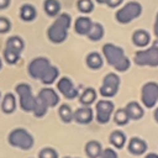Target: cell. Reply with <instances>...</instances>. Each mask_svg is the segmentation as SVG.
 <instances>
[{
    "label": "cell",
    "instance_id": "obj_38",
    "mask_svg": "<svg viewBox=\"0 0 158 158\" xmlns=\"http://www.w3.org/2000/svg\"><path fill=\"white\" fill-rule=\"evenodd\" d=\"M11 0H0V10H5L9 7Z\"/></svg>",
    "mask_w": 158,
    "mask_h": 158
},
{
    "label": "cell",
    "instance_id": "obj_17",
    "mask_svg": "<svg viewBox=\"0 0 158 158\" xmlns=\"http://www.w3.org/2000/svg\"><path fill=\"white\" fill-rule=\"evenodd\" d=\"M125 110L130 117V120H141L144 115V110H143V106L137 102V101H130L126 106H125Z\"/></svg>",
    "mask_w": 158,
    "mask_h": 158
},
{
    "label": "cell",
    "instance_id": "obj_22",
    "mask_svg": "<svg viewBox=\"0 0 158 158\" xmlns=\"http://www.w3.org/2000/svg\"><path fill=\"white\" fill-rule=\"evenodd\" d=\"M37 10L32 4H23L20 7V19L25 22H31L36 19Z\"/></svg>",
    "mask_w": 158,
    "mask_h": 158
},
{
    "label": "cell",
    "instance_id": "obj_32",
    "mask_svg": "<svg viewBox=\"0 0 158 158\" xmlns=\"http://www.w3.org/2000/svg\"><path fill=\"white\" fill-rule=\"evenodd\" d=\"M47 111H48V107H47L44 104H42V102L36 98V104H35V107H33V110H32L33 116L41 118V117H43V116L47 114Z\"/></svg>",
    "mask_w": 158,
    "mask_h": 158
},
{
    "label": "cell",
    "instance_id": "obj_19",
    "mask_svg": "<svg viewBox=\"0 0 158 158\" xmlns=\"http://www.w3.org/2000/svg\"><path fill=\"white\" fill-rule=\"evenodd\" d=\"M96 90L93 88H85L80 94H79V102L81 106H90L96 101Z\"/></svg>",
    "mask_w": 158,
    "mask_h": 158
},
{
    "label": "cell",
    "instance_id": "obj_26",
    "mask_svg": "<svg viewBox=\"0 0 158 158\" xmlns=\"http://www.w3.org/2000/svg\"><path fill=\"white\" fill-rule=\"evenodd\" d=\"M43 10L49 17H56L60 14V2L58 0H44Z\"/></svg>",
    "mask_w": 158,
    "mask_h": 158
},
{
    "label": "cell",
    "instance_id": "obj_4",
    "mask_svg": "<svg viewBox=\"0 0 158 158\" xmlns=\"http://www.w3.org/2000/svg\"><path fill=\"white\" fill-rule=\"evenodd\" d=\"M143 7L138 1H128L115 12V19L118 23L127 25L142 15Z\"/></svg>",
    "mask_w": 158,
    "mask_h": 158
},
{
    "label": "cell",
    "instance_id": "obj_33",
    "mask_svg": "<svg viewBox=\"0 0 158 158\" xmlns=\"http://www.w3.org/2000/svg\"><path fill=\"white\" fill-rule=\"evenodd\" d=\"M38 158H58V152L52 147H44L38 152Z\"/></svg>",
    "mask_w": 158,
    "mask_h": 158
},
{
    "label": "cell",
    "instance_id": "obj_24",
    "mask_svg": "<svg viewBox=\"0 0 158 158\" xmlns=\"http://www.w3.org/2000/svg\"><path fill=\"white\" fill-rule=\"evenodd\" d=\"M104 35H105V28H104V26H102L100 22H93L91 28H90V31L88 32L86 37H88L90 41H93V42H98V41L102 40Z\"/></svg>",
    "mask_w": 158,
    "mask_h": 158
},
{
    "label": "cell",
    "instance_id": "obj_27",
    "mask_svg": "<svg viewBox=\"0 0 158 158\" xmlns=\"http://www.w3.org/2000/svg\"><path fill=\"white\" fill-rule=\"evenodd\" d=\"M59 77V69L56 67V65H51L48 68V70L44 73V75L41 78V81L44 84V85H51L53 84Z\"/></svg>",
    "mask_w": 158,
    "mask_h": 158
},
{
    "label": "cell",
    "instance_id": "obj_1",
    "mask_svg": "<svg viewBox=\"0 0 158 158\" xmlns=\"http://www.w3.org/2000/svg\"><path fill=\"white\" fill-rule=\"evenodd\" d=\"M102 57L105 58L107 64L114 67V69L117 72H127L131 67V60L125 56L123 48L114 43L109 42L102 46Z\"/></svg>",
    "mask_w": 158,
    "mask_h": 158
},
{
    "label": "cell",
    "instance_id": "obj_34",
    "mask_svg": "<svg viewBox=\"0 0 158 158\" xmlns=\"http://www.w3.org/2000/svg\"><path fill=\"white\" fill-rule=\"evenodd\" d=\"M11 28V22L7 17L0 16V33H7Z\"/></svg>",
    "mask_w": 158,
    "mask_h": 158
},
{
    "label": "cell",
    "instance_id": "obj_16",
    "mask_svg": "<svg viewBox=\"0 0 158 158\" xmlns=\"http://www.w3.org/2000/svg\"><path fill=\"white\" fill-rule=\"evenodd\" d=\"M91 25H93L91 19L85 15H81L77 17V20L74 21V31L80 36H86L91 28Z\"/></svg>",
    "mask_w": 158,
    "mask_h": 158
},
{
    "label": "cell",
    "instance_id": "obj_25",
    "mask_svg": "<svg viewBox=\"0 0 158 158\" xmlns=\"http://www.w3.org/2000/svg\"><path fill=\"white\" fill-rule=\"evenodd\" d=\"M5 47L21 54L22 51L25 49V42H23V40H22L20 36H11V37H9V38L6 40Z\"/></svg>",
    "mask_w": 158,
    "mask_h": 158
},
{
    "label": "cell",
    "instance_id": "obj_31",
    "mask_svg": "<svg viewBox=\"0 0 158 158\" xmlns=\"http://www.w3.org/2000/svg\"><path fill=\"white\" fill-rule=\"evenodd\" d=\"M77 9L84 15L90 14L94 10V2H93V0H78Z\"/></svg>",
    "mask_w": 158,
    "mask_h": 158
},
{
    "label": "cell",
    "instance_id": "obj_2",
    "mask_svg": "<svg viewBox=\"0 0 158 158\" xmlns=\"http://www.w3.org/2000/svg\"><path fill=\"white\" fill-rule=\"evenodd\" d=\"M72 25V17L67 12H62L58 16H56L54 21L51 23V26L47 30V37L48 40L54 44L63 43L68 37V31Z\"/></svg>",
    "mask_w": 158,
    "mask_h": 158
},
{
    "label": "cell",
    "instance_id": "obj_40",
    "mask_svg": "<svg viewBox=\"0 0 158 158\" xmlns=\"http://www.w3.org/2000/svg\"><path fill=\"white\" fill-rule=\"evenodd\" d=\"M153 117H154V120H156V122L158 123V106L154 109V112H153Z\"/></svg>",
    "mask_w": 158,
    "mask_h": 158
},
{
    "label": "cell",
    "instance_id": "obj_5",
    "mask_svg": "<svg viewBox=\"0 0 158 158\" xmlns=\"http://www.w3.org/2000/svg\"><path fill=\"white\" fill-rule=\"evenodd\" d=\"M15 91L19 96V104L21 110L25 112H32L36 104V96L32 93L31 85L27 83H19L15 86Z\"/></svg>",
    "mask_w": 158,
    "mask_h": 158
},
{
    "label": "cell",
    "instance_id": "obj_6",
    "mask_svg": "<svg viewBox=\"0 0 158 158\" xmlns=\"http://www.w3.org/2000/svg\"><path fill=\"white\" fill-rule=\"evenodd\" d=\"M133 62L139 67H158V48L152 44L147 48L136 51Z\"/></svg>",
    "mask_w": 158,
    "mask_h": 158
},
{
    "label": "cell",
    "instance_id": "obj_29",
    "mask_svg": "<svg viewBox=\"0 0 158 158\" xmlns=\"http://www.w3.org/2000/svg\"><path fill=\"white\" fill-rule=\"evenodd\" d=\"M112 116H114V122L116 125H118V126H125L130 121V117H128L125 107H121V109L115 110L114 114H112Z\"/></svg>",
    "mask_w": 158,
    "mask_h": 158
},
{
    "label": "cell",
    "instance_id": "obj_3",
    "mask_svg": "<svg viewBox=\"0 0 158 158\" xmlns=\"http://www.w3.org/2000/svg\"><path fill=\"white\" fill-rule=\"evenodd\" d=\"M7 141L11 147H15L22 151H30L35 144L33 136L26 128H22V127H17L10 131L7 136Z\"/></svg>",
    "mask_w": 158,
    "mask_h": 158
},
{
    "label": "cell",
    "instance_id": "obj_12",
    "mask_svg": "<svg viewBox=\"0 0 158 158\" xmlns=\"http://www.w3.org/2000/svg\"><path fill=\"white\" fill-rule=\"evenodd\" d=\"M36 98L44 104L48 109L49 107H56L59 104V95L57 94V91L52 88H43L38 91V94L36 95Z\"/></svg>",
    "mask_w": 158,
    "mask_h": 158
},
{
    "label": "cell",
    "instance_id": "obj_10",
    "mask_svg": "<svg viewBox=\"0 0 158 158\" xmlns=\"http://www.w3.org/2000/svg\"><path fill=\"white\" fill-rule=\"evenodd\" d=\"M52 65V63L49 62L48 58L46 57H36L33 58L28 65H27V72L28 75L33 79H40L44 75V73L48 70V68Z\"/></svg>",
    "mask_w": 158,
    "mask_h": 158
},
{
    "label": "cell",
    "instance_id": "obj_14",
    "mask_svg": "<svg viewBox=\"0 0 158 158\" xmlns=\"http://www.w3.org/2000/svg\"><path fill=\"white\" fill-rule=\"evenodd\" d=\"M147 148H148L147 142L141 137H132L127 143V151L132 156H142L143 153L147 152Z\"/></svg>",
    "mask_w": 158,
    "mask_h": 158
},
{
    "label": "cell",
    "instance_id": "obj_30",
    "mask_svg": "<svg viewBox=\"0 0 158 158\" xmlns=\"http://www.w3.org/2000/svg\"><path fill=\"white\" fill-rule=\"evenodd\" d=\"M2 57H4V59H5V62H6L7 64L14 65V64L19 63V60H20V58H21V54L5 47V48H4V52H2Z\"/></svg>",
    "mask_w": 158,
    "mask_h": 158
},
{
    "label": "cell",
    "instance_id": "obj_37",
    "mask_svg": "<svg viewBox=\"0 0 158 158\" xmlns=\"http://www.w3.org/2000/svg\"><path fill=\"white\" fill-rule=\"evenodd\" d=\"M153 32L156 38H158V11L156 14V20H154V26H153Z\"/></svg>",
    "mask_w": 158,
    "mask_h": 158
},
{
    "label": "cell",
    "instance_id": "obj_21",
    "mask_svg": "<svg viewBox=\"0 0 158 158\" xmlns=\"http://www.w3.org/2000/svg\"><path fill=\"white\" fill-rule=\"evenodd\" d=\"M84 151H85V154H86L89 158H99V157L101 156L102 147H101V144H100L99 141L91 139V141H88V142L85 143Z\"/></svg>",
    "mask_w": 158,
    "mask_h": 158
},
{
    "label": "cell",
    "instance_id": "obj_18",
    "mask_svg": "<svg viewBox=\"0 0 158 158\" xmlns=\"http://www.w3.org/2000/svg\"><path fill=\"white\" fill-rule=\"evenodd\" d=\"M85 63H86L88 68H90L91 70H98L104 64V57L99 52L94 51V52L88 53V56L85 58Z\"/></svg>",
    "mask_w": 158,
    "mask_h": 158
},
{
    "label": "cell",
    "instance_id": "obj_13",
    "mask_svg": "<svg viewBox=\"0 0 158 158\" xmlns=\"http://www.w3.org/2000/svg\"><path fill=\"white\" fill-rule=\"evenodd\" d=\"M94 118V111L90 106H80L73 111V121L80 125H88Z\"/></svg>",
    "mask_w": 158,
    "mask_h": 158
},
{
    "label": "cell",
    "instance_id": "obj_45",
    "mask_svg": "<svg viewBox=\"0 0 158 158\" xmlns=\"http://www.w3.org/2000/svg\"><path fill=\"white\" fill-rule=\"evenodd\" d=\"M0 100H1V93H0Z\"/></svg>",
    "mask_w": 158,
    "mask_h": 158
},
{
    "label": "cell",
    "instance_id": "obj_15",
    "mask_svg": "<svg viewBox=\"0 0 158 158\" xmlns=\"http://www.w3.org/2000/svg\"><path fill=\"white\" fill-rule=\"evenodd\" d=\"M132 43L138 48H146L151 43V35L148 31L138 28L132 33Z\"/></svg>",
    "mask_w": 158,
    "mask_h": 158
},
{
    "label": "cell",
    "instance_id": "obj_43",
    "mask_svg": "<svg viewBox=\"0 0 158 158\" xmlns=\"http://www.w3.org/2000/svg\"><path fill=\"white\" fill-rule=\"evenodd\" d=\"M1 68H2V59H1V57H0V70H1Z\"/></svg>",
    "mask_w": 158,
    "mask_h": 158
},
{
    "label": "cell",
    "instance_id": "obj_44",
    "mask_svg": "<svg viewBox=\"0 0 158 158\" xmlns=\"http://www.w3.org/2000/svg\"><path fill=\"white\" fill-rule=\"evenodd\" d=\"M64 158H79V157H64Z\"/></svg>",
    "mask_w": 158,
    "mask_h": 158
},
{
    "label": "cell",
    "instance_id": "obj_23",
    "mask_svg": "<svg viewBox=\"0 0 158 158\" xmlns=\"http://www.w3.org/2000/svg\"><path fill=\"white\" fill-rule=\"evenodd\" d=\"M109 141H110V143H111L115 148L121 149V148L125 147V144H126V142H127V137H126V135H125L122 131L115 130V131H112V132L110 133Z\"/></svg>",
    "mask_w": 158,
    "mask_h": 158
},
{
    "label": "cell",
    "instance_id": "obj_39",
    "mask_svg": "<svg viewBox=\"0 0 158 158\" xmlns=\"http://www.w3.org/2000/svg\"><path fill=\"white\" fill-rule=\"evenodd\" d=\"M144 158H158V154L157 153H147L146 156H144Z\"/></svg>",
    "mask_w": 158,
    "mask_h": 158
},
{
    "label": "cell",
    "instance_id": "obj_8",
    "mask_svg": "<svg viewBox=\"0 0 158 158\" xmlns=\"http://www.w3.org/2000/svg\"><path fill=\"white\" fill-rule=\"evenodd\" d=\"M141 101L144 107L153 109L158 104V83L147 81L141 88Z\"/></svg>",
    "mask_w": 158,
    "mask_h": 158
},
{
    "label": "cell",
    "instance_id": "obj_28",
    "mask_svg": "<svg viewBox=\"0 0 158 158\" xmlns=\"http://www.w3.org/2000/svg\"><path fill=\"white\" fill-rule=\"evenodd\" d=\"M58 115H59V118L64 123H70L73 121V110L68 104H62L59 106Z\"/></svg>",
    "mask_w": 158,
    "mask_h": 158
},
{
    "label": "cell",
    "instance_id": "obj_36",
    "mask_svg": "<svg viewBox=\"0 0 158 158\" xmlns=\"http://www.w3.org/2000/svg\"><path fill=\"white\" fill-rule=\"evenodd\" d=\"M122 2H123V0H106L105 5L109 6L110 9H116V7H118Z\"/></svg>",
    "mask_w": 158,
    "mask_h": 158
},
{
    "label": "cell",
    "instance_id": "obj_41",
    "mask_svg": "<svg viewBox=\"0 0 158 158\" xmlns=\"http://www.w3.org/2000/svg\"><path fill=\"white\" fill-rule=\"evenodd\" d=\"M98 4H105L106 2V0H95Z\"/></svg>",
    "mask_w": 158,
    "mask_h": 158
},
{
    "label": "cell",
    "instance_id": "obj_20",
    "mask_svg": "<svg viewBox=\"0 0 158 158\" xmlns=\"http://www.w3.org/2000/svg\"><path fill=\"white\" fill-rule=\"evenodd\" d=\"M16 110V98L12 93H6L1 99V111L4 114H12Z\"/></svg>",
    "mask_w": 158,
    "mask_h": 158
},
{
    "label": "cell",
    "instance_id": "obj_11",
    "mask_svg": "<svg viewBox=\"0 0 158 158\" xmlns=\"http://www.w3.org/2000/svg\"><path fill=\"white\" fill-rule=\"evenodd\" d=\"M57 89H58V91L65 99L73 100V99H75V98L79 96V90L73 84L72 79L68 78V77H62L60 79L57 80Z\"/></svg>",
    "mask_w": 158,
    "mask_h": 158
},
{
    "label": "cell",
    "instance_id": "obj_9",
    "mask_svg": "<svg viewBox=\"0 0 158 158\" xmlns=\"http://www.w3.org/2000/svg\"><path fill=\"white\" fill-rule=\"evenodd\" d=\"M115 105L109 99H101L95 104V120L100 125H106L112 118Z\"/></svg>",
    "mask_w": 158,
    "mask_h": 158
},
{
    "label": "cell",
    "instance_id": "obj_35",
    "mask_svg": "<svg viewBox=\"0 0 158 158\" xmlns=\"http://www.w3.org/2000/svg\"><path fill=\"white\" fill-rule=\"evenodd\" d=\"M99 158H118V156H117V153H116L115 149H112V148H105V149H102L101 156Z\"/></svg>",
    "mask_w": 158,
    "mask_h": 158
},
{
    "label": "cell",
    "instance_id": "obj_42",
    "mask_svg": "<svg viewBox=\"0 0 158 158\" xmlns=\"http://www.w3.org/2000/svg\"><path fill=\"white\" fill-rule=\"evenodd\" d=\"M152 44H154V46H156V47L158 48V38H157L156 41H153V43H152Z\"/></svg>",
    "mask_w": 158,
    "mask_h": 158
},
{
    "label": "cell",
    "instance_id": "obj_7",
    "mask_svg": "<svg viewBox=\"0 0 158 158\" xmlns=\"http://www.w3.org/2000/svg\"><path fill=\"white\" fill-rule=\"evenodd\" d=\"M120 77L116 74V73H107L104 79H102V83L99 88V93L102 98L105 99H110V98H114L117 91H118V88H120Z\"/></svg>",
    "mask_w": 158,
    "mask_h": 158
}]
</instances>
